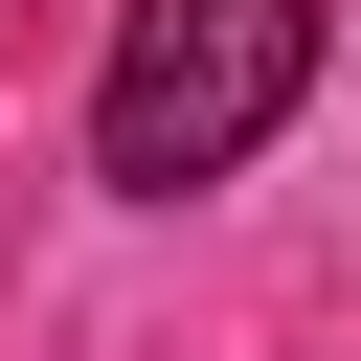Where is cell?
Returning <instances> with one entry per match:
<instances>
[{
  "mask_svg": "<svg viewBox=\"0 0 361 361\" xmlns=\"http://www.w3.org/2000/svg\"><path fill=\"white\" fill-rule=\"evenodd\" d=\"M316 45H338V0H135L113 68H90V180H113V203H203V180H248L271 113L316 90Z\"/></svg>",
  "mask_w": 361,
  "mask_h": 361,
  "instance_id": "6da1fadb",
  "label": "cell"
}]
</instances>
